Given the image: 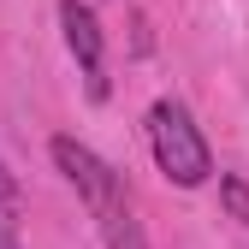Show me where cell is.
I'll return each instance as SVG.
<instances>
[{"instance_id": "6da1fadb", "label": "cell", "mask_w": 249, "mask_h": 249, "mask_svg": "<svg viewBox=\"0 0 249 249\" xmlns=\"http://www.w3.org/2000/svg\"><path fill=\"white\" fill-rule=\"evenodd\" d=\"M148 148H154V166H160L178 190H196L213 172V154H208V142L196 131V119L178 101H154L148 107Z\"/></svg>"}, {"instance_id": "7a4b0ae2", "label": "cell", "mask_w": 249, "mask_h": 249, "mask_svg": "<svg viewBox=\"0 0 249 249\" xmlns=\"http://www.w3.org/2000/svg\"><path fill=\"white\" fill-rule=\"evenodd\" d=\"M48 154H53V166L66 172V184H71V190L83 196V208H89V213H107V208L124 196L119 172L101 160L95 148H83L77 137H53V142H48Z\"/></svg>"}, {"instance_id": "3957f363", "label": "cell", "mask_w": 249, "mask_h": 249, "mask_svg": "<svg viewBox=\"0 0 249 249\" xmlns=\"http://www.w3.org/2000/svg\"><path fill=\"white\" fill-rule=\"evenodd\" d=\"M59 30H66V48L83 71L89 101H107V36H101V18L83 6V0H59Z\"/></svg>"}, {"instance_id": "277c9868", "label": "cell", "mask_w": 249, "mask_h": 249, "mask_svg": "<svg viewBox=\"0 0 249 249\" xmlns=\"http://www.w3.org/2000/svg\"><path fill=\"white\" fill-rule=\"evenodd\" d=\"M95 226H101V243L107 249H148V237H142V226H137V213H131V202H113L107 213H95Z\"/></svg>"}, {"instance_id": "5b68a950", "label": "cell", "mask_w": 249, "mask_h": 249, "mask_svg": "<svg viewBox=\"0 0 249 249\" xmlns=\"http://www.w3.org/2000/svg\"><path fill=\"white\" fill-rule=\"evenodd\" d=\"M220 202H226L231 220L249 231V184H243V178H220Z\"/></svg>"}, {"instance_id": "8992f818", "label": "cell", "mask_w": 249, "mask_h": 249, "mask_svg": "<svg viewBox=\"0 0 249 249\" xmlns=\"http://www.w3.org/2000/svg\"><path fill=\"white\" fill-rule=\"evenodd\" d=\"M0 249H24V237H18V213H12V202H0Z\"/></svg>"}]
</instances>
